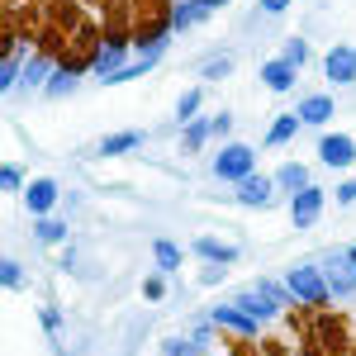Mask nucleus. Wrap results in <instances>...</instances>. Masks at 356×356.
<instances>
[{
	"instance_id": "f257e3e1",
	"label": "nucleus",
	"mask_w": 356,
	"mask_h": 356,
	"mask_svg": "<svg viewBox=\"0 0 356 356\" xmlns=\"http://www.w3.org/2000/svg\"><path fill=\"white\" fill-rule=\"evenodd\" d=\"M290 300V290H280V285H271V280H257V285H247V290H238L233 295V304L238 309H247L252 318H271V314H280V304Z\"/></svg>"
},
{
	"instance_id": "f03ea898",
	"label": "nucleus",
	"mask_w": 356,
	"mask_h": 356,
	"mask_svg": "<svg viewBox=\"0 0 356 356\" xmlns=\"http://www.w3.org/2000/svg\"><path fill=\"white\" fill-rule=\"evenodd\" d=\"M285 290H290V300H300V304H328V295H332L328 280H323V266H309V261L290 266Z\"/></svg>"
},
{
	"instance_id": "7ed1b4c3",
	"label": "nucleus",
	"mask_w": 356,
	"mask_h": 356,
	"mask_svg": "<svg viewBox=\"0 0 356 356\" xmlns=\"http://www.w3.org/2000/svg\"><path fill=\"white\" fill-rule=\"evenodd\" d=\"M252 171H257V147H247V143L219 147V157H214V176L219 181H247Z\"/></svg>"
},
{
	"instance_id": "20e7f679",
	"label": "nucleus",
	"mask_w": 356,
	"mask_h": 356,
	"mask_svg": "<svg viewBox=\"0 0 356 356\" xmlns=\"http://www.w3.org/2000/svg\"><path fill=\"white\" fill-rule=\"evenodd\" d=\"M323 280H328V290L337 295V300L356 295V261H352V252H328V261H323Z\"/></svg>"
},
{
	"instance_id": "39448f33",
	"label": "nucleus",
	"mask_w": 356,
	"mask_h": 356,
	"mask_svg": "<svg viewBox=\"0 0 356 356\" xmlns=\"http://www.w3.org/2000/svg\"><path fill=\"white\" fill-rule=\"evenodd\" d=\"M323 200L328 195L318 191V186H304L300 195H290V223L295 228H314V219L323 214Z\"/></svg>"
},
{
	"instance_id": "423d86ee",
	"label": "nucleus",
	"mask_w": 356,
	"mask_h": 356,
	"mask_svg": "<svg viewBox=\"0 0 356 356\" xmlns=\"http://www.w3.org/2000/svg\"><path fill=\"white\" fill-rule=\"evenodd\" d=\"M318 162L332 166V171H337V166H352L356 162V143L347 134H323L318 138Z\"/></svg>"
},
{
	"instance_id": "0eeeda50",
	"label": "nucleus",
	"mask_w": 356,
	"mask_h": 356,
	"mask_svg": "<svg viewBox=\"0 0 356 356\" xmlns=\"http://www.w3.org/2000/svg\"><path fill=\"white\" fill-rule=\"evenodd\" d=\"M323 72H328L332 86H352V81H356V48H347V43L328 48V57H323Z\"/></svg>"
},
{
	"instance_id": "6e6552de",
	"label": "nucleus",
	"mask_w": 356,
	"mask_h": 356,
	"mask_svg": "<svg viewBox=\"0 0 356 356\" xmlns=\"http://www.w3.org/2000/svg\"><path fill=\"white\" fill-rule=\"evenodd\" d=\"M261 81L271 86L275 95H285V90H295V81H300V67L285 62V57H271V62H261Z\"/></svg>"
},
{
	"instance_id": "1a4fd4ad",
	"label": "nucleus",
	"mask_w": 356,
	"mask_h": 356,
	"mask_svg": "<svg viewBox=\"0 0 356 356\" xmlns=\"http://www.w3.org/2000/svg\"><path fill=\"white\" fill-rule=\"evenodd\" d=\"M57 181L53 176H38V181H29V191H24V204H29V214H38V219H43V214H48V209H53L57 204Z\"/></svg>"
},
{
	"instance_id": "9d476101",
	"label": "nucleus",
	"mask_w": 356,
	"mask_h": 356,
	"mask_svg": "<svg viewBox=\"0 0 356 356\" xmlns=\"http://www.w3.org/2000/svg\"><path fill=\"white\" fill-rule=\"evenodd\" d=\"M209 323H219V328H238V332H247V337L261 328V318H252V314H247V309H238V304H214Z\"/></svg>"
},
{
	"instance_id": "9b49d317",
	"label": "nucleus",
	"mask_w": 356,
	"mask_h": 356,
	"mask_svg": "<svg viewBox=\"0 0 356 356\" xmlns=\"http://www.w3.org/2000/svg\"><path fill=\"white\" fill-rule=\"evenodd\" d=\"M271 191H275V176H257L252 171L247 181H238V204H247V209L257 204L261 209V204H271Z\"/></svg>"
},
{
	"instance_id": "f8f14e48",
	"label": "nucleus",
	"mask_w": 356,
	"mask_h": 356,
	"mask_svg": "<svg viewBox=\"0 0 356 356\" xmlns=\"http://www.w3.org/2000/svg\"><path fill=\"white\" fill-rule=\"evenodd\" d=\"M124 67V43L114 38V43H105L100 53H95V62H90V72H95V81H110L114 72Z\"/></svg>"
},
{
	"instance_id": "ddd939ff",
	"label": "nucleus",
	"mask_w": 356,
	"mask_h": 356,
	"mask_svg": "<svg viewBox=\"0 0 356 356\" xmlns=\"http://www.w3.org/2000/svg\"><path fill=\"white\" fill-rule=\"evenodd\" d=\"M195 257H204V261H214V266H233V261H238V247L219 243V238H195Z\"/></svg>"
},
{
	"instance_id": "4468645a",
	"label": "nucleus",
	"mask_w": 356,
	"mask_h": 356,
	"mask_svg": "<svg viewBox=\"0 0 356 356\" xmlns=\"http://www.w3.org/2000/svg\"><path fill=\"white\" fill-rule=\"evenodd\" d=\"M295 114H300L304 124H328V119H332L337 110H332V95H304Z\"/></svg>"
},
{
	"instance_id": "2eb2a0df",
	"label": "nucleus",
	"mask_w": 356,
	"mask_h": 356,
	"mask_svg": "<svg viewBox=\"0 0 356 356\" xmlns=\"http://www.w3.org/2000/svg\"><path fill=\"white\" fill-rule=\"evenodd\" d=\"M134 147H143V134H138V129H124V134L100 138V157H124V152H134Z\"/></svg>"
},
{
	"instance_id": "dca6fc26",
	"label": "nucleus",
	"mask_w": 356,
	"mask_h": 356,
	"mask_svg": "<svg viewBox=\"0 0 356 356\" xmlns=\"http://www.w3.org/2000/svg\"><path fill=\"white\" fill-rule=\"evenodd\" d=\"M275 186L290 191V195H300L304 186H309V166H304V162H285L280 171H275Z\"/></svg>"
},
{
	"instance_id": "f3484780",
	"label": "nucleus",
	"mask_w": 356,
	"mask_h": 356,
	"mask_svg": "<svg viewBox=\"0 0 356 356\" xmlns=\"http://www.w3.org/2000/svg\"><path fill=\"white\" fill-rule=\"evenodd\" d=\"M209 138H214V119H191V124H186V138H181V147H186V152H200Z\"/></svg>"
},
{
	"instance_id": "a211bd4d",
	"label": "nucleus",
	"mask_w": 356,
	"mask_h": 356,
	"mask_svg": "<svg viewBox=\"0 0 356 356\" xmlns=\"http://www.w3.org/2000/svg\"><path fill=\"white\" fill-rule=\"evenodd\" d=\"M72 90H76V72H72V67H57L53 76H48V86H43L48 100H62V95H72Z\"/></svg>"
},
{
	"instance_id": "6ab92c4d",
	"label": "nucleus",
	"mask_w": 356,
	"mask_h": 356,
	"mask_svg": "<svg viewBox=\"0 0 356 356\" xmlns=\"http://www.w3.org/2000/svg\"><path fill=\"white\" fill-rule=\"evenodd\" d=\"M300 124H304V119H295V114H280L271 129H266V147H280V143H290V138L300 134Z\"/></svg>"
},
{
	"instance_id": "aec40b11",
	"label": "nucleus",
	"mask_w": 356,
	"mask_h": 356,
	"mask_svg": "<svg viewBox=\"0 0 356 356\" xmlns=\"http://www.w3.org/2000/svg\"><path fill=\"white\" fill-rule=\"evenodd\" d=\"M152 261H157V271H181V247L176 243H166V238H157V243H152Z\"/></svg>"
},
{
	"instance_id": "412c9836",
	"label": "nucleus",
	"mask_w": 356,
	"mask_h": 356,
	"mask_svg": "<svg viewBox=\"0 0 356 356\" xmlns=\"http://www.w3.org/2000/svg\"><path fill=\"white\" fill-rule=\"evenodd\" d=\"M204 15H209V10H204L200 0H181V5L171 10V29H191V24H200Z\"/></svg>"
},
{
	"instance_id": "4be33fe9",
	"label": "nucleus",
	"mask_w": 356,
	"mask_h": 356,
	"mask_svg": "<svg viewBox=\"0 0 356 356\" xmlns=\"http://www.w3.org/2000/svg\"><path fill=\"white\" fill-rule=\"evenodd\" d=\"M200 105H204V90H200V86H191V90L176 100V124H191V119H200Z\"/></svg>"
},
{
	"instance_id": "5701e85b",
	"label": "nucleus",
	"mask_w": 356,
	"mask_h": 356,
	"mask_svg": "<svg viewBox=\"0 0 356 356\" xmlns=\"http://www.w3.org/2000/svg\"><path fill=\"white\" fill-rule=\"evenodd\" d=\"M48 76H53V67H48L43 57H29V62H24V76H19V81H24L29 90H43V86H48Z\"/></svg>"
},
{
	"instance_id": "b1692460",
	"label": "nucleus",
	"mask_w": 356,
	"mask_h": 356,
	"mask_svg": "<svg viewBox=\"0 0 356 356\" xmlns=\"http://www.w3.org/2000/svg\"><path fill=\"white\" fill-rule=\"evenodd\" d=\"M33 238H38V243H67V223H57V219L43 214V219L33 223Z\"/></svg>"
},
{
	"instance_id": "393cba45",
	"label": "nucleus",
	"mask_w": 356,
	"mask_h": 356,
	"mask_svg": "<svg viewBox=\"0 0 356 356\" xmlns=\"http://www.w3.org/2000/svg\"><path fill=\"white\" fill-rule=\"evenodd\" d=\"M0 280H5V290H19V285H24V266H19L15 257H5V261H0Z\"/></svg>"
},
{
	"instance_id": "a878e982",
	"label": "nucleus",
	"mask_w": 356,
	"mask_h": 356,
	"mask_svg": "<svg viewBox=\"0 0 356 356\" xmlns=\"http://www.w3.org/2000/svg\"><path fill=\"white\" fill-rule=\"evenodd\" d=\"M228 72H233V57H214V62H204V67H200V76H204V81H223Z\"/></svg>"
},
{
	"instance_id": "bb28decb",
	"label": "nucleus",
	"mask_w": 356,
	"mask_h": 356,
	"mask_svg": "<svg viewBox=\"0 0 356 356\" xmlns=\"http://www.w3.org/2000/svg\"><path fill=\"white\" fill-rule=\"evenodd\" d=\"M285 62H295V67H304V62H309V43H304V38H285Z\"/></svg>"
},
{
	"instance_id": "cd10ccee",
	"label": "nucleus",
	"mask_w": 356,
	"mask_h": 356,
	"mask_svg": "<svg viewBox=\"0 0 356 356\" xmlns=\"http://www.w3.org/2000/svg\"><path fill=\"white\" fill-rule=\"evenodd\" d=\"M162 352H166V356H204V347H195L191 337H186V342L176 337V342H162Z\"/></svg>"
},
{
	"instance_id": "c85d7f7f",
	"label": "nucleus",
	"mask_w": 356,
	"mask_h": 356,
	"mask_svg": "<svg viewBox=\"0 0 356 356\" xmlns=\"http://www.w3.org/2000/svg\"><path fill=\"white\" fill-rule=\"evenodd\" d=\"M166 271H157V275H147V280H143V295H147V300H162L166 295V280H162Z\"/></svg>"
},
{
	"instance_id": "c756f323",
	"label": "nucleus",
	"mask_w": 356,
	"mask_h": 356,
	"mask_svg": "<svg viewBox=\"0 0 356 356\" xmlns=\"http://www.w3.org/2000/svg\"><path fill=\"white\" fill-rule=\"evenodd\" d=\"M0 186H5V191H24V176H19V166H5V171H0Z\"/></svg>"
},
{
	"instance_id": "7c9ffc66",
	"label": "nucleus",
	"mask_w": 356,
	"mask_h": 356,
	"mask_svg": "<svg viewBox=\"0 0 356 356\" xmlns=\"http://www.w3.org/2000/svg\"><path fill=\"white\" fill-rule=\"evenodd\" d=\"M43 328L53 332V337H57V332H62V314H57L53 304H48V309H43Z\"/></svg>"
},
{
	"instance_id": "2f4dec72",
	"label": "nucleus",
	"mask_w": 356,
	"mask_h": 356,
	"mask_svg": "<svg viewBox=\"0 0 356 356\" xmlns=\"http://www.w3.org/2000/svg\"><path fill=\"white\" fill-rule=\"evenodd\" d=\"M233 134V114H214V138H228Z\"/></svg>"
},
{
	"instance_id": "473e14b6",
	"label": "nucleus",
	"mask_w": 356,
	"mask_h": 356,
	"mask_svg": "<svg viewBox=\"0 0 356 356\" xmlns=\"http://www.w3.org/2000/svg\"><path fill=\"white\" fill-rule=\"evenodd\" d=\"M337 200H342V204H356V181H342V186H337Z\"/></svg>"
},
{
	"instance_id": "72a5a7b5",
	"label": "nucleus",
	"mask_w": 356,
	"mask_h": 356,
	"mask_svg": "<svg viewBox=\"0 0 356 356\" xmlns=\"http://www.w3.org/2000/svg\"><path fill=\"white\" fill-rule=\"evenodd\" d=\"M261 10L266 15H280V10H290V0H261Z\"/></svg>"
},
{
	"instance_id": "f704fd0d",
	"label": "nucleus",
	"mask_w": 356,
	"mask_h": 356,
	"mask_svg": "<svg viewBox=\"0 0 356 356\" xmlns=\"http://www.w3.org/2000/svg\"><path fill=\"white\" fill-rule=\"evenodd\" d=\"M200 5H204V10H209V15H214V10H223V5H228V0H200Z\"/></svg>"
},
{
	"instance_id": "c9c22d12",
	"label": "nucleus",
	"mask_w": 356,
	"mask_h": 356,
	"mask_svg": "<svg viewBox=\"0 0 356 356\" xmlns=\"http://www.w3.org/2000/svg\"><path fill=\"white\" fill-rule=\"evenodd\" d=\"M347 252H352V261H356V243H352V247H347Z\"/></svg>"
}]
</instances>
